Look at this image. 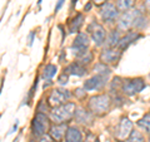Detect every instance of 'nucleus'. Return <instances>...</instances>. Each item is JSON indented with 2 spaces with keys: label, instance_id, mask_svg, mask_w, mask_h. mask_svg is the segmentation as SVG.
Wrapping results in <instances>:
<instances>
[{
  "label": "nucleus",
  "instance_id": "obj_1",
  "mask_svg": "<svg viewBox=\"0 0 150 142\" xmlns=\"http://www.w3.org/2000/svg\"><path fill=\"white\" fill-rule=\"evenodd\" d=\"M110 106H111V99L109 97V94H105V93L93 96L88 102L89 111H90L93 115L100 116V117L109 112Z\"/></svg>",
  "mask_w": 150,
  "mask_h": 142
},
{
  "label": "nucleus",
  "instance_id": "obj_2",
  "mask_svg": "<svg viewBox=\"0 0 150 142\" xmlns=\"http://www.w3.org/2000/svg\"><path fill=\"white\" fill-rule=\"evenodd\" d=\"M76 106L74 102H67L64 105L55 107L50 112V118L55 123H67L75 116Z\"/></svg>",
  "mask_w": 150,
  "mask_h": 142
},
{
  "label": "nucleus",
  "instance_id": "obj_3",
  "mask_svg": "<svg viewBox=\"0 0 150 142\" xmlns=\"http://www.w3.org/2000/svg\"><path fill=\"white\" fill-rule=\"evenodd\" d=\"M51 126H50V120L45 113L38 112L35 117L33 118V123H31V131L33 135L35 136H43L46 135L48 131H50Z\"/></svg>",
  "mask_w": 150,
  "mask_h": 142
},
{
  "label": "nucleus",
  "instance_id": "obj_4",
  "mask_svg": "<svg viewBox=\"0 0 150 142\" xmlns=\"http://www.w3.org/2000/svg\"><path fill=\"white\" fill-rule=\"evenodd\" d=\"M145 80L143 78H129V79H124L123 84H121V91L126 96H134L139 92H142L145 88Z\"/></svg>",
  "mask_w": 150,
  "mask_h": 142
},
{
  "label": "nucleus",
  "instance_id": "obj_5",
  "mask_svg": "<svg viewBox=\"0 0 150 142\" xmlns=\"http://www.w3.org/2000/svg\"><path fill=\"white\" fill-rule=\"evenodd\" d=\"M70 97H71V93H70L68 89H63V88H55L50 92L49 97H48V103L50 107H59L67 103Z\"/></svg>",
  "mask_w": 150,
  "mask_h": 142
},
{
  "label": "nucleus",
  "instance_id": "obj_6",
  "mask_svg": "<svg viewBox=\"0 0 150 142\" xmlns=\"http://www.w3.org/2000/svg\"><path fill=\"white\" fill-rule=\"evenodd\" d=\"M140 11L138 9H130L128 11H124L123 15L119 18L118 29L119 30H129L130 28H134V23L137 20Z\"/></svg>",
  "mask_w": 150,
  "mask_h": 142
},
{
  "label": "nucleus",
  "instance_id": "obj_7",
  "mask_svg": "<svg viewBox=\"0 0 150 142\" xmlns=\"http://www.w3.org/2000/svg\"><path fill=\"white\" fill-rule=\"evenodd\" d=\"M88 32L91 34L93 40L95 42L96 45H101L106 42V30L99 23H96V22L90 23L88 27Z\"/></svg>",
  "mask_w": 150,
  "mask_h": 142
},
{
  "label": "nucleus",
  "instance_id": "obj_8",
  "mask_svg": "<svg viewBox=\"0 0 150 142\" xmlns=\"http://www.w3.org/2000/svg\"><path fill=\"white\" fill-rule=\"evenodd\" d=\"M89 37L85 33H79V34L75 37V39L73 42V45H71V49H74V53L76 57H80L83 53H85L88 50V47H89Z\"/></svg>",
  "mask_w": 150,
  "mask_h": 142
},
{
  "label": "nucleus",
  "instance_id": "obj_9",
  "mask_svg": "<svg viewBox=\"0 0 150 142\" xmlns=\"http://www.w3.org/2000/svg\"><path fill=\"white\" fill-rule=\"evenodd\" d=\"M123 50L119 48H106L100 53V60L105 64H116L121 58Z\"/></svg>",
  "mask_w": 150,
  "mask_h": 142
},
{
  "label": "nucleus",
  "instance_id": "obj_10",
  "mask_svg": "<svg viewBox=\"0 0 150 142\" xmlns=\"http://www.w3.org/2000/svg\"><path fill=\"white\" fill-rule=\"evenodd\" d=\"M106 82H108V75L96 74L84 82V88L86 91H100V89L104 88Z\"/></svg>",
  "mask_w": 150,
  "mask_h": 142
},
{
  "label": "nucleus",
  "instance_id": "obj_11",
  "mask_svg": "<svg viewBox=\"0 0 150 142\" xmlns=\"http://www.w3.org/2000/svg\"><path fill=\"white\" fill-rule=\"evenodd\" d=\"M119 13H120L119 9L111 3H105L101 8V11H100L103 20H105L108 23L115 22L119 16Z\"/></svg>",
  "mask_w": 150,
  "mask_h": 142
},
{
  "label": "nucleus",
  "instance_id": "obj_12",
  "mask_svg": "<svg viewBox=\"0 0 150 142\" xmlns=\"http://www.w3.org/2000/svg\"><path fill=\"white\" fill-rule=\"evenodd\" d=\"M131 131H133V122L128 117H123L118 127V136L120 138H126L130 136Z\"/></svg>",
  "mask_w": 150,
  "mask_h": 142
},
{
  "label": "nucleus",
  "instance_id": "obj_13",
  "mask_svg": "<svg viewBox=\"0 0 150 142\" xmlns=\"http://www.w3.org/2000/svg\"><path fill=\"white\" fill-rule=\"evenodd\" d=\"M67 130H68V127L65 123H55L50 128V136L56 142H62L63 138L65 137V133H67Z\"/></svg>",
  "mask_w": 150,
  "mask_h": 142
},
{
  "label": "nucleus",
  "instance_id": "obj_14",
  "mask_svg": "<svg viewBox=\"0 0 150 142\" xmlns=\"http://www.w3.org/2000/svg\"><path fill=\"white\" fill-rule=\"evenodd\" d=\"M139 38H142V34H139L137 30H135V32H129L125 37H123V38L120 39L118 48H119L120 50H124V49L128 48L130 44H133L137 39H139Z\"/></svg>",
  "mask_w": 150,
  "mask_h": 142
},
{
  "label": "nucleus",
  "instance_id": "obj_15",
  "mask_svg": "<svg viewBox=\"0 0 150 142\" xmlns=\"http://www.w3.org/2000/svg\"><path fill=\"white\" fill-rule=\"evenodd\" d=\"M75 121L81 125H91L93 123V113L90 111H86L84 108H79L75 112Z\"/></svg>",
  "mask_w": 150,
  "mask_h": 142
},
{
  "label": "nucleus",
  "instance_id": "obj_16",
  "mask_svg": "<svg viewBox=\"0 0 150 142\" xmlns=\"http://www.w3.org/2000/svg\"><path fill=\"white\" fill-rule=\"evenodd\" d=\"M64 72L68 74H71V75H76V77H83V75L86 74V69L79 62H74V63H70L68 67L64 69Z\"/></svg>",
  "mask_w": 150,
  "mask_h": 142
},
{
  "label": "nucleus",
  "instance_id": "obj_17",
  "mask_svg": "<svg viewBox=\"0 0 150 142\" xmlns=\"http://www.w3.org/2000/svg\"><path fill=\"white\" fill-rule=\"evenodd\" d=\"M65 142H84L80 130L76 127H68L65 133Z\"/></svg>",
  "mask_w": 150,
  "mask_h": 142
},
{
  "label": "nucleus",
  "instance_id": "obj_18",
  "mask_svg": "<svg viewBox=\"0 0 150 142\" xmlns=\"http://www.w3.org/2000/svg\"><path fill=\"white\" fill-rule=\"evenodd\" d=\"M83 23H84L83 14H78L74 19H71V20L69 22V30H70V33H78L79 29L81 28Z\"/></svg>",
  "mask_w": 150,
  "mask_h": 142
},
{
  "label": "nucleus",
  "instance_id": "obj_19",
  "mask_svg": "<svg viewBox=\"0 0 150 142\" xmlns=\"http://www.w3.org/2000/svg\"><path fill=\"white\" fill-rule=\"evenodd\" d=\"M120 35H119V32L118 30H111L109 33V35L106 38V44L109 48H115V45L118 47L119 45V42H120Z\"/></svg>",
  "mask_w": 150,
  "mask_h": 142
},
{
  "label": "nucleus",
  "instance_id": "obj_20",
  "mask_svg": "<svg viewBox=\"0 0 150 142\" xmlns=\"http://www.w3.org/2000/svg\"><path fill=\"white\" fill-rule=\"evenodd\" d=\"M56 72H58L56 65H54V64H46L44 70H43V74H41V78H43L44 80H49V79H51L56 74Z\"/></svg>",
  "mask_w": 150,
  "mask_h": 142
},
{
  "label": "nucleus",
  "instance_id": "obj_21",
  "mask_svg": "<svg viewBox=\"0 0 150 142\" xmlns=\"http://www.w3.org/2000/svg\"><path fill=\"white\" fill-rule=\"evenodd\" d=\"M135 4V0H116V8L119 11H128Z\"/></svg>",
  "mask_w": 150,
  "mask_h": 142
},
{
  "label": "nucleus",
  "instance_id": "obj_22",
  "mask_svg": "<svg viewBox=\"0 0 150 142\" xmlns=\"http://www.w3.org/2000/svg\"><path fill=\"white\" fill-rule=\"evenodd\" d=\"M94 70L96 72V74H100V75H108V77H109V74L111 73V69H110L109 67H108V64L103 63V62L95 64V67H94Z\"/></svg>",
  "mask_w": 150,
  "mask_h": 142
},
{
  "label": "nucleus",
  "instance_id": "obj_23",
  "mask_svg": "<svg viewBox=\"0 0 150 142\" xmlns=\"http://www.w3.org/2000/svg\"><path fill=\"white\" fill-rule=\"evenodd\" d=\"M138 126L150 135V113H146L143 118H140L138 121Z\"/></svg>",
  "mask_w": 150,
  "mask_h": 142
},
{
  "label": "nucleus",
  "instance_id": "obj_24",
  "mask_svg": "<svg viewBox=\"0 0 150 142\" xmlns=\"http://www.w3.org/2000/svg\"><path fill=\"white\" fill-rule=\"evenodd\" d=\"M78 62L80 63V64H89L93 60V54H91V52H89V50H86L85 53H83L80 57H78Z\"/></svg>",
  "mask_w": 150,
  "mask_h": 142
},
{
  "label": "nucleus",
  "instance_id": "obj_25",
  "mask_svg": "<svg viewBox=\"0 0 150 142\" xmlns=\"http://www.w3.org/2000/svg\"><path fill=\"white\" fill-rule=\"evenodd\" d=\"M128 142H145V140L139 131H131Z\"/></svg>",
  "mask_w": 150,
  "mask_h": 142
},
{
  "label": "nucleus",
  "instance_id": "obj_26",
  "mask_svg": "<svg viewBox=\"0 0 150 142\" xmlns=\"http://www.w3.org/2000/svg\"><path fill=\"white\" fill-rule=\"evenodd\" d=\"M68 80H69V74L64 72L63 74H60V75H59L58 83H59V84H62V86H65V84L68 83Z\"/></svg>",
  "mask_w": 150,
  "mask_h": 142
},
{
  "label": "nucleus",
  "instance_id": "obj_27",
  "mask_svg": "<svg viewBox=\"0 0 150 142\" xmlns=\"http://www.w3.org/2000/svg\"><path fill=\"white\" fill-rule=\"evenodd\" d=\"M85 91H86L85 88H84V89H80V88H78L76 91H75V97H76V98H79V99L84 98V97L86 96V92H85Z\"/></svg>",
  "mask_w": 150,
  "mask_h": 142
},
{
  "label": "nucleus",
  "instance_id": "obj_28",
  "mask_svg": "<svg viewBox=\"0 0 150 142\" xmlns=\"http://www.w3.org/2000/svg\"><path fill=\"white\" fill-rule=\"evenodd\" d=\"M85 142H100L98 140V137L93 133H88L86 135V138H85Z\"/></svg>",
  "mask_w": 150,
  "mask_h": 142
},
{
  "label": "nucleus",
  "instance_id": "obj_29",
  "mask_svg": "<svg viewBox=\"0 0 150 142\" xmlns=\"http://www.w3.org/2000/svg\"><path fill=\"white\" fill-rule=\"evenodd\" d=\"M53 137L49 136V135H43V136H40V138L38 140V142H53Z\"/></svg>",
  "mask_w": 150,
  "mask_h": 142
},
{
  "label": "nucleus",
  "instance_id": "obj_30",
  "mask_svg": "<svg viewBox=\"0 0 150 142\" xmlns=\"http://www.w3.org/2000/svg\"><path fill=\"white\" fill-rule=\"evenodd\" d=\"M64 1H65V0H58V4H56V6H55V11H59L60 10V8L63 6Z\"/></svg>",
  "mask_w": 150,
  "mask_h": 142
},
{
  "label": "nucleus",
  "instance_id": "obj_31",
  "mask_svg": "<svg viewBox=\"0 0 150 142\" xmlns=\"http://www.w3.org/2000/svg\"><path fill=\"white\" fill-rule=\"evenodd\" d=\"M93 3L95 4V5H101V4L108 3V0H93Z\"/></svg>",
  "mask_w": 150,
  "mask_h": 142
},
{
  "label": "nucleus",
  "instance_id": "obj_32",
  "mask_svg": "<svg viewBox=\"0 0 150 142\" xmlns=\"http://www.w3.org/2000/svg\"><path fill=\"white\" fill-rule=\"evenodd\" d=\"M34 37H35V33H31V34L29 35V45L33 44V39H34Z\"/></svg>",
  "mask_w": 150,
  "mask_h": 142
},
{
  "label": "nucleus",
  "instance_id": "obj_33",
  "mask_svg": "<svg viewBox=\"0 0 150 142\" xmlns=\"http://www.w3.org/2000/svg\"><path fill=\"white\" fill-rule=\"evenodd\" d=\"M84 9H85V11H89V10H90V9H91V4H90V3L86 4L85 8H84Z\"/></svg>",
  "mask_w": 150,
  "mask_h": 142
},
{
  "label": "nucleus",
  "instance_id": "obj_34",
  "mask_svg": "<svg viewBox=\"0 0 150 142\" xmlns=\"http://www.w3.org/2000/svg\"><path fill=\"white\" fill-rule=\"evenodd\" d=\"M145 5H146V8H148V10L150 11V0H146V1H145Z\"/></svg>",
  "mask_w": 150,
  "mask_h": 142
},
{
  "label": "nucleus",
  "instance_id": "obj_35",
  "mask_svg": "<svg viewBox=\"0 0 150 142\" xmlns=\"http://www.w3.org/2000/svg\"><path fill=\"white\" fill-rule=\"evenodd\" d=\"M78 1V0H73V4H75V3H76Z\"/></svg>",
  "mask_w": 150,
  "mask_h": 142
},
{
  "label": "nucleus",
  "instance_id": "obj_36",
  "mask_svg": "<svg viewBox=\"0 0 150 142\" xmlns=\"http://www.w3.org/2000/svg\"><path fill=\"white\" fill-rule=\"evenodd\" d=\"M41 1H43V0H39V4H40V3H41Z\"/></svg>",
  "mask_w": 150,
  "mask_h": 142
},
{
  "label": "nucleus",
  "instance_id": "obj_37",
  "mask_svg": "<svg viewBox=\"0 0 150 142\" xmlns=\"http://www.w3.org/2000/svg\"><path fill=\"white\" fill-rule=\"evenodd\" d=\"M118 142H125V141H118Z\"/></svg>",
  "mask_w": 150,
  "mask_h": 142
},
{
  "label": "nucleus",
  "instance_id": "obj_38",
  "mask_svg": "<svg viewBox=\"0 0 150 142\" xmlns=\"http://www.w3.org/2000/svg\"><path fill=\"white\" fill-rule=\"evenodd\" d=\"M149 77H150V74H149Z\"/></svg>",
  "mask_w": 150,
  "mask_h": 142
},
{
  "label": "nucleus",
  "instance_id": "obj_39",
  "mask_svg": "<svg viewBox=\"0 0 150 142\" xmlns=\"http://www.w3.org/2000/svg\"><path fill=\"white\" fill-rule=\"evenodd\" d=\"M149 140H150V137H149Z\"/></svg>",
  "mask_w": 150,
  "mask_h": 142
}]
</instances>
